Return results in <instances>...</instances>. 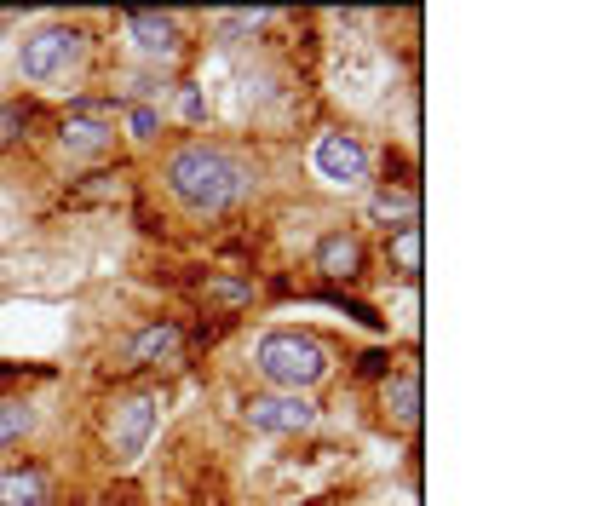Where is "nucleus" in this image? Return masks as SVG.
<instances>
[{
	"mask_svg": "<svg viewBox=\"0 0 598 506\" xmlns=\"http://www.w3.org/2000/svg\"><path fill=\"white\" fill-rule=\"evenodd\" d=\"M161 184L184 213L219 219V213H230L236 202L253 196V167L236 150L213 144V138H184L161 156Z\"/></svg>",
	"mask_w": 598,
	"mask_h": 506,
	"instance_id": "nucleus-1",
	"label": "nucleus"
},
{
	"mask_svg": "<svg viewBox=\"0 0 598 506\" xmlns=\"http://www.w3.org/2000/svg\"><path fill=\"white\" fill-rule=\"evenodd\" d=\"M334 351L305 334V328H271L253 340V374L265 380V391H311L328 380Z\"/></svg>",
	"mask_w": 598,
	"mask_h": 506,
	"instance_id": "nucleus-2",
	"label": "nucleus"
},
{
	"mask_svg": "<svg viewBox=\"0 0 598 506\" xmlns=\"http://www.w3.org/2000/svg\"><path fill=\"white\" fill-rule=\"evenodd\" d=\"M87 52H92V35L81 23L69 18H46L35 29H23L18 41V75L29 87H58L69 75H81L87 69Z\"/></svg>",
	"mask_w": 598,
	"mask_h": 506,
	"instance_id": "nucleus-3",
	"label": "nucleus"
},
{
	"mask_svg": "<svg viewBox=\"0 0 598 506\" xmlns=\"http://www.w3.org/2000/svg\"><path fill=\"white\" fill-rule=\"evenodd\" d=\"M156 414H161L156 391H121V397H110V409H104V455L115 466H133L150 449V437H156Z\"/></svg>",
	"mask_w": 598,
	"mask_h": 506,
	"instance_id": "nucleus-4",
	"label": "nucleus"
},
{
	"mask_svg": "<svg viewBox=\"0 0 598 506\" xmlns=\"http://www.w3.org/2000/svg\"><path fill=\"white\" fill-rule=\"evenodd\" d=\"M317 403H311V391H253L248 403H242V420H248L253 432L265 437H299L317 426Z\"/></svg>",
	"mask_w": 598,
	"mask_h": 506,
	"instance_id": "nucleus-5",
	"label": "nucleus"
},
{
	"mask_svg": "<svg viewBox=\"0 0 598 506\" xmlns=\"http://www.w3.org/2000/svg\"><path fill=\"white\" fill-rule=\"evenodd\" d=\"M311 167H317V179L340 184V190H363L368 173H374V161H368V144L357 133H317L311 144Z\"/></svg>",
	"mask_w": 598,
	"mask_h": 506,
	"instance_id": "nucleus-6",
	"label": "nucleus"
},
{
	"mask_svg": "<svg viewBox=\"0 0 598 506\" xmlns=\"http://www.w3.org/2000/svg\"><path fill=\"white\" fill-rule=\"evenodd\" d=\"M121 35L133 41V52L144 58V64H173L184 52V23L173 18V12H127L121 18Z\"/></svg>",
	"mask_w": 598,
	"mask_h": 506,
	"instance_id": "nucleus-7",
	"label": "nucleus"
},
{
	"mask_svg": "<svg viewBox=\"0 0 598 506\" xmlns=\"http://www.w3.org/2000/svg\"><path fill=\"white\" fill-rule=\"evenodd\" d=\"M363 236L357 230H328L317 248H311V271L328 276V282H357L363 276Z\"/></svg>",
	"mask_w": 598,
	"mask_h": 506,
	"instance_id": "nucleus-8",
	"label": "nucleus"
},
{
	"mask_svg": "<svg viewBox=\"0 0 598 506\" xmlns=\"http://www.w3.org/2000/svg\"><path fill=\"white\" fill-rule=\"evenodd\" d=\"M58 150H64L69 161H98L115 150V121H104V115H64V127H58Z\"/></svg>",
	"mask_w": 598,
	"mask_h": 506,
	"instance_id": "nucleus-9",
	"label": "nucleus"
},
{
	"mask_svg": "<svg viewBox=\"0 0 598 506\" xmlns=\"http://www.w3.org/2000/svg\"><path fill=\"white\" fill-rule=\"evenodd\" d=\"M184 345V328L173 317L161 322H144L133 340H127V351H121V368H156V363H173Z\"/></svg>",
	"mask_w": 598,
	"mask_h": 506,
	"instance_id": "nucleus-10",
	"label": "nucleus"
},
{
	"mask_svg": "<svg viewBox=\"0 0 598 506\" xmlns=\"http://www.w3.org/2000/svg\"><path fill=\"white\" fill-rule=\"evenodd\" d=\"M46 501H52V483H46L41 466H29V460L0 466V506H46Z\"/></svg>",
	"mask_w": 598,
	"mask_h": 506,
	"instance_id": "nucleus-11",
	"label": "nucleus"
},
{
	"mask_svg": "<svg viewBox=\"0 0 598 506\" xmlns=\"http://www.w3.org/2000/svg\"><path fill=\"white\" fill-rule=\"evenodd\" d=\"M386 420L409 426V432L420 426V368H403L386 380Z\"/></svg>",
	"mask_w": 598,
	"mask_h": 506,
	"instance_id": "nucleus-12",
	"label": "nucleus"
},
{
	"mask_svg": "<svg viewBox=\"0 0 598 506\" xmlns=\"http://www.w3.org/2000/svg\"><path fill=\"white\" fill-rule=\"evenodd\" d=\"M35 420H41V414H35V403H29V397H0V455H6V449H18L23 437L35 432Z\"/></svg>",
	"mask_w": 598,
	"mask_h": 506,
	"instance_id": "nucleus-13",
	"label": "nucleus"
},
{
	"mask_svg": "<svg viewBox=\"0 0 598 506\" xmlns=\"http://www.w3.org/2000/svg\"><path fill=\"white\" fill-rule=\"evenodd\" d=\"M391 265H397V276H420V259H426V236H420V225H397V236L386 242Z\"/></svg>",
	"mask_w": 598,
	"mask_h": 506,
	"instance_id": "nucleus-14",
	"label": "nucleus"
},
{
	"mask_svg": "<svg viewBox=\"0 0 598 506\" xmlns=\"http://www.w3.org/2000/svg\"><path fill=\"white\" fill-rule=\"evenodd\" d=\"M368 213H374V219H397V225H420L414 190H374V196H368Z\"/></svg>",
	"mask_w": 598,
	"mask_h": 506,
	"instance_id": "nucleus-15",
	"label": "nucleus"
},
{
	"mask_svg": "<svg viewBox=\"0 0 598 506\" xmlns=\"http://www.w3.org/2000/svg\"><path fill=\"white\" fill-rule=\"evenodd\" d=\"M35 121V104H23V98H6L0 104V144H12V138H23V127Z\"/></svg>",
	"mask_w": 598,
	"mask_h": 506,
	"instance_id": "nucleus-16",
	"label": "nucleus"
},
{
	"mask_svg": "<svg viewBox=\"0 0 598 506\" xmlns=\"http://www.w3.org/2000/svg\"><path fill=\"white\" fill-rule=\"evenodd\" d=\"M127 133H133L138 144L156 138L161 133V110H156V104H133V110H127Z\"/></svg>",
	"mask_w": 598,
	"mask_h": 506,
	"instance_id": "nucleus-17",
	"label": "nucleus"
},
{
	"mask_svg": "<svg viewBox=\"0 0 598 506\" xmlns=\"http://www.w3.org/2000/svg\"><path fill=\"white\" fill-rule=\"evenodd\" d=\"M357 374H363V380H380V374H386V380H391V357H386V351H368L363 363H357Z\"/></svg>",
	"mask_w": 598,
	"mask_h": 506,
	"instance_id": "nucleus-18",
	"label": "nucleus"
},
{
	"mask_svg": "<svg viewBox=\"0 0 598 506\" xmlns=\"http://www.w3.org/2000/svg\"><path fill=\"white\" fill-rule=\"evenodd\" d=\"M179 115H184V121H202V92H196V87L179 92Z\"/></svg>",
	"mask_w": 598,
	"mask_h": 506,
	"instance_id": "nucleus-19",
	"label": "nucleus"
}]
</instances>
